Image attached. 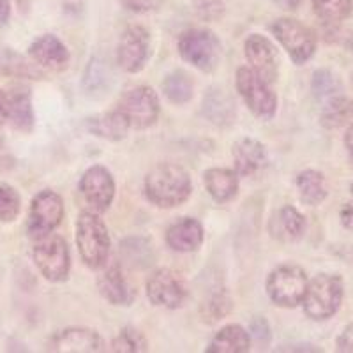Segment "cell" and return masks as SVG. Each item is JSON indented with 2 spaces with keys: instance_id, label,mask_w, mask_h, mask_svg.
Here are the masks:
<instances>
[{
  "instance_id": "cell-40",
  "label": "cell",
  "mask_w": 353,
  "mask_h": 353,
  "mask_svg": "<svg viewBox=\"0 0 353 353\" xmlns=\"http://www.w3.org/2000/svg\"><path fill=\"white\" fill-rule=\"evenodd\" d=\"M9 112H11V94L0 90V124L9 122Z\"/></svg>"
},
{
  "instance_id": "cell-17",
  "label": "cell",
  "mask_w": 353,
  "mask_h": 353,
  "mask_svg": "<svg viewBox=\"0 0 353 353\" xmlns=\"http://www.w3.org/2000/svg\"><path fill=\"white\" fill-rule=\"evenodd\" d=\"M233 161L235 172L242 176H251L267 166V150L260 141L253 138H242L233 147Z\"/></svg>"
},
{
  "instance_id": "cell-2",
  "label": "cell",
  "mask_w": 353,
  "mask_h": 353,
  "mask_svg": "<svg viewBox=\"0 0 353 353\" xmlns=\"http://www.w3.org/2000/svg\"><path fill=\"white\" fill-rule=\"evenodd\" d=\"M345 299V283L337 274H320L307 283L302 307L311 320L323 321L339 311Z\"/></svg>"
},
{
  "instance_id": "cell-18",
  "label": "cell",
  "mask_w": 353,
  "mask_h": 353,
  "mask_svg": "<svg viewBox=\"0 0 353 353\" xmlns=\"http://www.w3.org/2000/svg\"><path fill=\"white\" fill-rule=\"evenodd\" d=\"M166 242L173 251L179 253L196 251L203 242V226L193 217H182L168 228Z\"/></svg>"
},
{
  "instance_id": "cell-11",
  "label": "cell",
  "mask_w": 353,
  "mask_h": 353,
  "mask_svg": "<svg viewBox=\"0 0 353 353\" xmlns=\"http://www.w3.org/2000/svg\"><path fill=\"white\" fill-rule=\"evenodd\" d=\"M147 297L154 305L176 309L188 299V286L175 270L159 269L147 281Z\"/></svg>"
},
{
  "instance_id": "cell-4",
  "label": "cell",
  "mask_w": 353,
  "mask_h": 353,
  "mask_svg": "<svg viewBox=\"0 0 353 353\" xmlns=\"http://www.w3.org/2000/svg\"><path fill=\"white\" fill-rule=\"evenodd\" d=\"M179 53L196 69L210 72L219 64L221 43L209 28H189L179 39Z\"/></svg>"
},
{
  "instance_id": "cell-23",
  "label": "cell",
  "mask_w": 353,
  "mask_h": 353,
  "mask_svg": "<svg viewBox=\"0 0 353 353\" xmlns=\"http://www.w3.org/2000/svg\"><path fill=\"white\" fill-rule=\"evenodd\" d=\"M87 129L99 138H105V140L110 141H119L128 134L129 124L125 121V117L119 110H115V112L101 113V115L88 119Z\"/></svg>"
},
{
  "instance_id": "cell-12",
  "label": "cell",
  "mask_w": 353,
  "mask_h": 353,
  "mask_svg": "<svg viewBox=\"0 0 353 353\" xmlns=\"http://www.w3.org/2000/svg\"><path fill=\"white\" fill-rule=\"evenodd\" d=\"M150 36L140 25H131L122 34L117 46V62L124 71L138 72L149 59Z\"/></svg>"
},
{
  "instance_id": "cell-19",
  "label": "cell",
  "mask_w": 353,
  "mask_h": 353,
  "mask_svg": "<svg viewBox=\"0 0 353 353\" xmlns=\"http://www.w3.org/2000/svg\"><path fill=\"white\" fill-rule=\"evenodd\" d=\"M99 286L101 295L113 305H128L132 301V290L129 283L125 281L124 274H122L119 265H110L108 269L99 276Z\"/></svg>"
},
{
  "instance_id": "cell-35",
  "label": "cell",
  "mask_w": 353,
  "mask_h": 353,
  "mask_svg": "<svg viewBox=\"0 0 353 353\" xmlns=\"http://www.w3.org/2000/svg\"><path fill=\"white\" fill-rule=\"evenodd\" d=\"M249 336L251 339L256 341L258 346L265 348V346L270 343V329H269V323L265 318H254L251 321V327H249Z\"/></svg>"
},
{
  "instance_id": "cell-31",
  "label": "cell",
  "mask_w": 353,
  "mask_h": 353,
  "mask_svg": "<svg viewBox=\"0 0 353 353\" xmlns=\"http://www.w3.org/2000/svg\"><path fill=\"white\" fill-rule=\"evenodd\" d=\"M343 92L341 81L336 74H332L327 69H321V71L314 72L313 77V94L316 96L318 101L325 103V101L332 99V97L339 96Z\"/></svg>"
},
{
  "instance_id": "cell-22",
  "label": "cell",
  "mask_w": 353,
  "mask_h": 353,
  "mask_svg": "<svg viewBox=\"0 0 353 353\" xmlns=\"http://www.w3.org/2000/svg\"><path fill=\"white\" fill-rule=\"evenodd\" d=\"M251 348V336L241 325H226L212 337L209 353H245Z\"/></svg>"
},
{
  "instance_id": "cell-26",
  "label": "cell",
  "mask_w": 353,
  "mask_h": 353,
  "mask_svg": "<svg viewBox=\"0 0 353 353\" xmlns=\"http://www.w3.org/2000/svg\"><path fill=\"white\" fill-rule=\"evenodd\" d=\"M9 122L14 129L23 132H30L34 128V110L30 94L14 92L11 94V112H9Z\"/></svg>"
},
{
  "instance_id": "cell-44",
  "label": "cell",
  "mask_w": 353,
  "mask_h": 353,
  "mask_svg": "<svg viewBox=\"0 0 353 353\" xmlns=\"http://www.w3.org/2000/svg\"><path fill=\"white\" fill-rule=\"evenodd\" d=\"M350 189H352V194H353V184H352V188H350Z\"/></svg>"
},
{
  "instance_id": "cell-16",
  "label": "cell",
  "mask_w": 353,
  "mask_h": 353,
  "mask_svg": "<svg viewBox=\"0 0 353 353\" xmlns=\"http://www.w3.org/2000/svg\"><path fill=\"white\" fill-rule=\"evenodd\" d=\"M28 55L34 61V64L39 68L50 69V71H62L69 64V52L65 44L59 37L46 34L41 36L30 44Z\"/></svg>"
},
{
  "instance_id": "cell-29",
  "label": "cell",
  "mask_w": 353,
  "mask_h": 353,
  "mask_svg": "<svg viewBox=\"0 0 353 353\" xmlns=\"http://www.w3.org/2000/svg\"><path fill=\"white\" fill-rule=\"evenodd\" d=\"M314 14L325 23H339L353 11V0H313Z\"/></svg>"
},
{
  "instance_id": "cell-6",
  "label": "cell",
  "mask_w": 353,
  "mask_h": 353,
  "mask_svg": "<svg viewBox=\"0 0 353 353\" xmlns=\"http://www.w3.org/2000/svg\"><path fill=\"white\" fill-rule=\"evenodd\" d=\"M307 283V274L301 267L281 265L270 272L267 279V293L270 301L279 307H297L299 304H302Z\"/></svg>"
},
{
  "instance_id": "cell-24",
  "label": "cell",
  "mask_w": 353,
  "mask_h": 353,
  "mask_svg": "<svg viewBox=\"0 0 353 353\" xmlns=\"http://www.w3.org/2000/svg\"><path fill=\"white\" fill-rule=\"evenodd\" d=\"M297 189L299 196H301L302 203L316 207L321 201L325 200L329 191H327L325 176L321 175L316 170H304L299 173L297 176Z\"/></svg>"
},
{
  "instance_id": "cell-34",
  "label": "cell",
  "mask_w": 353,
  "mask_h": 353,
  "mask_svg": "<svg viewBox=\"0 0 353 353\" xmlns=\"http://www.w3.org/2000/svg\"><path fill=\"white\" fill-rule=\"evenodd\" d=\"M20 194L17 189L11 188L9 184L0 182V221L2 223H11L20 214Z\"/></svg>"
},
{
  "instance_id": "cell-39",
  "label": "cell",
  "mask_w": 353,
  "mask_h": 353,
  "mask_svg": "<svg viewBox=\"0 0 353 353\" xmlns=\"http://www.w3.org/2000/svg\"><path fill=\"white\" fill-rule=\"evenodd\" d=\"M339 219H341V225L345 226L346 230L353 232V200L346 201L343 205L341 212H339Z\"/></svg>"
},
{
  "instance_id": "cell-37",
  "label": "cell",
  "mask_w": 353,
  "mask_h": 353,
  "mask_svg": "<svg viewBox=\"0 0 353 353\" xmlns=\"http://www.w3.org/2000/svg\"><path fill=\"white\" fill-rule=\"evenodd\" d=\"M122 6L132 12H147L156 9L161 4V0H121Z\"/></svg>"
},
{
  "instance_id": "cell-27",
  "label": "cell",
  "mask_w": 353,
  "mask_h": 353,
  "mask_svg": "<svg viewBox=\"0 0 353 353\" xmlns=\"http://www.w3.org/2000/svg\"><path fill=\"white\" fill-rule=\"evenodd\" d=\"M163 90H165L166 97H168L172 103L175 105H184L188 103L191 97H193L194 85L193 80L189 78V74L185 71H173L170 72L168 77L163 81Z\"/></svg>"
},
{
  "instance_id": "cell-10",
  "label": "cell",
  "mask_w": 353,
  "mask_h": 353,
  "mask_svg": "<svg viewBox=\"0 0 353 353\" xmlns=\"http://www.w3.org/2000/svg\"><path fill=\"white\" fill-rule=\"evenodd\" d=\"M119 112L125 117L129 128L147 129L156 124L159 115V99L150 87L131 88L122 97Z\"/></svg>"
},
{
  "instance_id": "cell-36",
  "label": "cell",
  "mask_w": 353,
  "mask_h": 353,
  "mask_svg": "<svg viewBox=\"0 0 353 353\" xmlns=\"http://www.w3.org/2000/svg\"><path fill=\"white\" fill-rule=\"evenodd\" d=\"M194 4H196L201 18H207V20H212V18L223 14V2L221 0H194Z\"/></svg>"
},
{
  "instance_id": "cell-21",
  "label": "cell",
  "mask_w": 353,
  "mask_h": 353,
  "mask_svg": "<svg viewBox=\"0 0 353 353\" xmlns=\"http://www.w3.org/2000/svg\"><path fill=\"white\" fill-rule=\"evenodd\" d=\"M205 188L219 203L232 200L239 191V173L228 168H212L205 172Z\"/></svg>"
},
{
  "instance_id": "cell-7",
  "label": "cell",
  "mask_w": 353,
  "mask_h": 353,
  "mask_svg": "<svg viewBox=\"0 0 353 353\" xmlns=\"http://www.w3.org/2000/svg\"><path fill=\"white\" fill-rule=\"evenodd\" d=\"M270 30L295 64H305L316 52V34L302 21L293 20V18H281L274 21Z\"/></svg>"
},
{
  "instance_id": "cell-5",
  "label": "cell",
  "mask_w": 353,
  "mask_h": 353,
  "mask_svg": "<svg viewBox=\"0 0 353 353\" xmlns=\"http://www.w3.org/2000/svg\"><path fill=\"white\" fill-rule=\"evenodd\" d=\"M34 263L43 274L44 279L52 283H62L68 279L71 269V256H69L68 242L61 235L48 233L37 239L32 251Z\"/></svg>"
},
{
  "instance_id": "cell-14",
  "label": "cell",
  "mask_w": 353,
  "mask_h": 353,
  "mask_svg": "<svg viewBox=\"0 0 353 353\" xmlns=\"http://www.w3.org/2000/svg\"><path fill=\"white\" fill-rule=\"evenodd\" d=\"M245 59L251 64V69L256 72L261 80L274 83L279 72V57H277L274 44L260 34L249 36L244 44Z\"/></svg>"
},
{
  "instance_id": "cell-25",
  "label": "cell",
  "mask_w": 353,
  "mask_h": 353,
  "mask_svg": "<svg viewBox=\"0 0 353 353\" xmlns=\"http://www.w3.org/2000/svg\"><path fill=\"white\" fill-rule=\"evenodd\" d=\"M320 119L325 128H341L353 119V101L343 94L325 101Z\"/></svg>"
},
{
  "instance_id": "cell-9",
  "label": "cell",
  "mask_w": 353,
  "mask_h": 353,
  "mask_svg": "<svg viewBox=\"0 0 353 353\" xmlns=\"http://www.w3.org/2000/svg\"><path fill=\"white\" fill-rule=\"evenodd\" d=\"M64 217V203L62 198L53 191H41L30 203L27 221V233L30 239H41L52 233L61 225Z\"/></svg>"
},
{
  "instance_id": "cell-38",
  "label": "cell",
  "mask_w": 353,
  "mask_h": 353,
  "mask_svg": "<svg viewBox=\"0 0 353 353\" xmlns=\"http://www.w3.org/2000/svg\"><path fill=\"white\" fill-rule=\"evenodd\" d=\"M336 346L337 352L353 353V323H350V325H346L345 329H343V332L337 337Z\"/></svg>"
},
{
  "instance_id": "cell-15",
  "label": "cell",
  "mask_w": 353,
  "mask_h": 353,
  "mask_svg": "<svg viewBox=\"0 0 353 353\" xmlns=\"http://www.w3.org/2000/svg\"><path fill=\"white\" fill-rule=\"evenodd\" d=\"M103 339L96 330L81 329V327H72V329H64L57 332L48 341L50 352L57 353H94L103 350Z\"/></svg>"
},
{
  "instance_id": "cell-28",
  "label": "cell",
  "mask_w": 353,
  "mask_h": 353,
  "mask_svg": "<svg viewBox=\"0 0 353 353\" xmlns=\"http://www.w3.org/2000/svg\"><path fill=\"white\" fill-rule=\"evenodd\" d=\"M0 72L20 78H37L41 77L39 69L34 68L30 62L21 57L20 53L9 48H0Z\"/></svg>"
},
{
  "instance_id": "cell-32",
  "label": "cell",
  "mask_w": 353,
  "mask_h": 353,
  "mask_svg": "<svg viewBox=\"0 0 353 353\" xmlns=\"http://www.w3.org/2000/svg\"><path fill=\"white\" fill-rule=\"evenodd\" d=\"M112 352L117 353H137L147 352V339L143 334L138 332L137 329L125 327L119 332V336L112 341Z\"/></svg>"
},
{
  "instance_id": "cell-1",
  "label": "cell",
  "mask_w": 353,
  "mask_h": 353,
  "mask_svg": "<svg viewBox=\"0 0 353 353\" xmlns=\"http://www.w3.org/2000/svg\"><path fill=\"white\" fill-rule=\"evenodd\" d=\"M191 179L182 166L161 163L145 179V194L157 207L172 209L184 203L191 194Z\"/></svg>"
},
{
  "instance_id": "cell-42",
  "label": "cell",
  "mask_w": 353,
  "mask_h": 353,
  "mask_svg": "<svg viewBox=\"0 0 353 353\" xmlns=\"http://www.w3.org/2000/svg\"><path fill=\"white\" fill-rule=\"evenodd\" d=\"M274 2L283 9H297L302 0H274Z\"/></svg>"
},
{
  "instance_id": "cell-20",
  "label": "cell",
  "mask_w": 353,
  "mask_h": 353,
  "mask_svg": "<svg viewBox=\"0 0 353 353\" xmlns=\"http://www.w3.org/2000/svg\"><path fill=\"white\" fill-rule=\"evenodd\" d=\"M305 217L299 212L295 207L286 205L274 216L270 223V233L272 237L285 242H295L302 239L305 233Z\"/></svg>"
},
{
  "instance_id": "cell-3",
  "label": "cell",
  "mask_w": 353,
  "mask_h": 353,
  "mask_svg": "<svg viewBox=\"0 0 353 353\" xmlns=\"http://www.w3.org/2000/svg\"><path fill=\"white\" fill-rule=\"evenodd\" d=\"M77 244L88 269H101L108 261V228L96 212H81L77 221Z\"/></svg>"
},
{
  "instance_id": "cell-43",
  "label": "cell",
  "mask_w": 353,
  "mask_h": 353,
  "mask_svg": "<svg viewBox=\"0 0 353 353\" xmlns=\"http://www.w3.org/2000/svg\"><path fill=\"white\" fill-rule=\"evenodd\" d=\"M345 145H346V149H348L350 156L353 157V124L350 125L348 131H346L345 134Z\"/></svg>"
},
{
  "instance_id": "cell-41",
  "label": "cell",
  "mask_w": 353,
  "mask_h": 353,
  "mask_svg": "<svg viewBox=\"0 0 353 353\" xmlns=\"http://www.w3.org/2000/svg\"><path fill=\"white\" fill-rule=\"evenodd\" d=\"M9 17H11V2L0 0V27L8 23Z\"/></svg>"
},
{
  "instance_id": "cell-13",
  "label": "cell",
  "mask_w": 353,
  "mask_h": 353,
  "mask_svg": "<svg viewBox=\"0 0 353 353\" xmlns=\"http://www.w3.org/2000/svg\"><path fill=\"white\" fill-rule=\"evenodd\" d=\"M80 193L94 212H105L115 196V182L105 166H92L83 173L80 182Z\"/></svg>"
},
{
  "instance_id": "cell-8",
  "label": "cell",
  "mask_w": 353,
  "mask_h": 353,
  "mask_svg": "<svg viewBox=\"0 0 353 353\" xmlns=\"http://www.w3.org/2000/svg\"><path fill=\"white\" fill-rule=\"evenodd\" d=\"M237 88L245 105L256 117L270 121L276 115L277 97L270 90L269 83L261 80L251 68H241L237 71Z\"/></svg>"
},
{
  "instance_id": "cell-33",
  "label": "cell",
  "mask_w": 353,
  "mask_h": 353,
  "mask_svg": "<svg viewBox=\"0 0 353 353\" xmlns=\"http://www.w3.org/2000/svg\"><path fill=\"white\" fill-rule=\"evenodd\" d=\"M232 309V301L225 290L217 288V292L210 293V297L201 304V314L207 321H217L226 316Z\"/></svg>"
},
{
  "instance_id": "cell-30",
  "label": "cell",
  "mask_w": 353,
  "mask_h": 353,
  "mask_svg": "<svg viewBox=\"0 0 353 353\" xmlns=\"http://www.w3.org/2000/svg\"><path fill=\"white\" fill-rule=\"evenodd\" d=\"M110 83H112V72H110V69L106 68L105 62L92 59L83 78V87L87 94L92 96V94L97 92H105L106 88H110Z\"/></svg>"
}]
</instances>
